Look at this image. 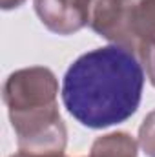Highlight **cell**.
Here are the masks:
<instances>
[{
  "label": "cell",
  "instance_id": "cell-3",
  "mask_svg": "<svg viewBox=\"0 0 155 157\" xmlns=\"http://www.w3.org/2000/svg\"><path fill=\"white\" fill-rule=\"evenodd\" d=\"M40 22L57 35H73L88 26L91 0H33Z\"/></svg>",
  "mask_w": 155,
  "mask_h": 157
},
{
  "label": "cell",
  "instance_id": "cell-1",
  "mask_svg": "<svg viewBox=\"0 0 155 157\" xmlns=\"http://www.w3.org/2000/svg\"><path fill=\"white\" fill-rule=\"evenodd\" d=\"M144 68L124 46L110 44L80 55L62 80V102L86 128L102 130L130 119L141 104Z\"/></svg>",
  "mask_w": 155,
  "mask_h": 157
},
{
  "label": "cell",
  "instance_id": "cell-7",
  "mask_svg": "<svg viewBox=\"0 0 155 157\" xmlns=\"http://www.w3.org/2000/svg\"><path fill=\"white\" fill-rule=\"evenodd\" d=\"M26 0H0V6H2V9H15V7H20L22 4H24Z\"/></svg>",
  "mask_w": 155,
  "mask_h": 157
},
{
  "label": "cell",
  "instance_id": "cell-6",
  "mask_svg": "<svg viewBox=\"0 0 155 157\" xmlns=\"http://www.w3.org/2000/svg\"><path fill=\"white\" fill-rule=\"evenodd\" d=\"M139 146L148 157H155V110L150 112L139 128Z\"/></svg>",
  "mask_w": 155,
  "mask_h": 157
},
{
  "label": "cell",
  "instance_id": "cell-5",
  "mask_svg": "<svg viewBox=\"0 0 155 157\" xmlns=\"http://www.w3.org/2000/svg\"><path fill=\"white\" fill-rule=\"evenodd\" d=\"M139 143L126 132H113L93 141L88 157H137Z\"/></svg>",
  "mask_w": 155,
  "mask_h": 157
},
{
  "label": "cell",
  "instance_id": "cell-4",
  "mask_svg": "<svg viewBox=\"0 0 155 157\" xmlns=\"http://www.w3.org/2000/svg\"><path fill=\"white\" fill-rule=\"evenodd\" d=\"M141 42H155V0H131L124 48L133 51Z\"/></svg>",
  "mask_w": 155,
  "mask_h": 157
},
{
  "label": "cell",
  "instance_id": "cell-2",
  "mask_svg": "<svg viewBox=\"0 0 155 157\" xmlns=\"http://www.w3.org/2000/svg\"><path fill=\"white\" fill-rule=\"evenodd\" d=\"M57 95L59 80L44 66L17 70L4 82L2 99L20 152L64 155L68 130L59 113Z\"/></svg>",
  "mask_w": 155,
  "mask_h": 157
},
{
  "label": "cell",
  "instance_id": "cell-8",
  "mask_svg": "<svg viewBox=\"0 0 155 157\" xmlns=\"http://www.w3.org/2000/svg\"><path fill=\"white\" fill-rule=\"evenodd\" d=\"M11 157H66V155H37V154H28V152H17L15 155H11Z\"/></svg>",
  "mask_w": 155,
  "mask_h": 157
}]
</instances>
